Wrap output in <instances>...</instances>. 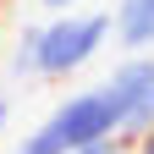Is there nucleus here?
<instances>
[{"mask_svg":"<svg viewBox=\"0 0 154 154\" xmlns=\"http://www.w3.org/2000/svg\"><path fill=\"white\" fill-rule=\"evenodd\" d=\"M50 11H72V6H83V0H44Z\"/></svg>","mask_w":154,"mask_h":154,"instance_id":"obj_7","label":"nucleus"},{"mask_svg":"<svg viewBox=\"0 0 154 154\" xmlns=\"http://www.w3.org/2000/svg\"><path fill=\"white\" fill-rule=\"evenodd\" d=\"M110 44V11H55V22H38L17 38L11 50V77L28 83H66L83 66L99 61V50Z\"/></svg>","mask_w":154,"mask_h":154,"instance_id":"obj_1","label":"nucleus"},{"mask_svg":"<svg viewBox=\"0 0 154 154\" xmlns=\"http://www.w3.org/2000/svg\"><path fill=\"white\" fill-rule=\"evenodd\" d=\"M72 154H138L132 143H121V138H105V143H88V149H72Z\"/></svg>","mask_w":154,"mask_h":154,"instance_id":"obj_5","label":"nucleus"},{"mask_svg":"<svg viewBox=\"0 0 154 154\" xmlns=\"http://www.w3.org/2000/svg\"><path fill=\"white\" fill-rule=\"evenodd\" d=\"M6 121H11V99H0V132H6Z\"/></svg>","mask_w":154,"mask_h":154,"instance_id":"obj_8","label":"nucleus"},{"mask_svg":"<svg viewBox=\"0 0 154 154\" xmlns=\"http://www.w3.org/2000/svg\"><path fill=\"white\" fill-rule=\"evenodd\" d=\"M110 99H116V138L132 143L143 127H154V50H132L121 66L105 77Z\"/></svg>","mask_w":154,"mask_h":154,"instance_id":"obj_3","label":"nucleus"},{"mask_svg":"<svg viewBox=\"0 0 154 154\" xmlns=\"http://www.w3.org/2000/svg\"><path fill=\"white\" fill-rule=\"evenodd\" d=\"M116 127H121V121H116L110 88H105V83H99V88H77V94H66V99L55 105L11 154H72V149H88V143L116 138Z\"/></svg>","mask_w":154,"mask_h":154,"instance_id":"obj_2","label":"nucleus"},{"mask_svg":"<svg viewBox=\"0 0 154 154\" xmlns=\"http://www.w3.org/2000/svg\"><path fill=\"white\" fill-rule=\"evenodd\" d=\"M132 149H138V154H154V127H143L138 138H132Z\"/></svg>","mask_w":154,"mask_h":154,"instance_id":"obj_6","label":"nucleus"},{"mask_svg":"<svg viewBox=\"0 0 154 154\" xmlns=\"http://www.w3.org/2000/svg\"><path fill=\"white\" fill-rule=\"evenodd\" d=\"M110 33H116V44L127 55L132 50H154V0H116Z\"/></svg>","mask_w":154,"mask_h":154,"instance_id":"obj_4","label":"nucleus"}]
</instances>
